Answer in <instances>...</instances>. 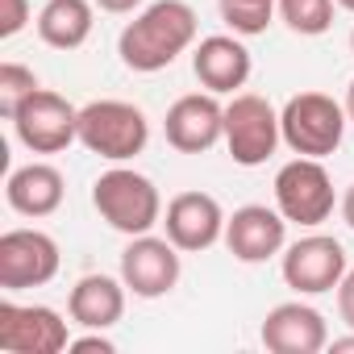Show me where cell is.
<instances>
[{"instance_id": "6da1fadb", "label": "cell", "mask_w": 354, "mask_h": 354, "mask_svg": "<svg viewBox=\"0 0 354 354\" xmlns=\"http://www.w3.org/2000/svg\"><path fill=\"white\" fill-rule=\"evenodd\" d=\"M196 30H201V21L188 0H154L121 30L117 55L129 71L154 75V71L171 67L196 42Z\"/></svg>"}, {"instance_id": "7a4b0ae2", "label": "cell", "mask_w": 354, "mask_h": 354, "mask_svg": "<svg viewBox=\"0 0 354 354\" xmlns=\"http://www.w3.org/2000/svg\"><path fill=\"white\" fill-rule=\"evenodd\" d=\"M92 209L100 213V221L125 238L150 234L162 221V196L158 188L133 167H113L92 184Z\"/></svg>"}, {"instance_id": "3957f363", "label": "cell", "mask_w": 354, "mask_h": 354, "mask_svg": "<svg viewBox=\"0 0 354 354\" xmlns=\"http://www.w3.org/2000/svg\"><path fill=\"white\" fill-rule=\"evenodd\" d=\"M346 104H337L325 92H296L283 109H279V133L288 142L292 154L304 158H325L342 146L346 133Z\"/></svg>"}, {"instance_id": "277c9868", "label": "cell", "mask_w": 354, "mask_h": 354, "mask_svg": "<svg viewBox=\"0 0 354 354\" xmlns=\"http://www.w3.org/2000/svg\"><path fill=\"white\" fill-rule=\"evenodd\" d=\"M80 142L109 162H129L146 150L150 121L129 100H92L80 109Z\"/></svg>"}, {"instance_id": "5b68a950", "label": "cell", "mask_w": 354, "mask_h": 354, "mask_svg": "<svg viewBox=\"0 0 354 354\" xmlns=\"http://www.w3.org/2000/svg\"><path fill=\"white\" fill-rule=\"evenodd\" d=\"M9 121L17 142L34 154H59L71 142H80V109L50 88H38L34 96H26Z\"/></svg>"}, {"instance_id": "8992f818", "label": "cell", "mask_w": 354, "mask_h": 354, "mask_svg": "<svg viewBox=\"0 0 354 354\" xmlns=\"http://www.w3.org/2000/svg\"><path fill=\"white\" fill-rule=\"evenodd\" d=\"M337 192L321 158H292L275 171V209L296 225H321L333 217Z\"/></svg>"}, {"instance_id": "52a82bcc", "label": "cell", "mask_w": 354, "mask_h": 354, "mask_svg": "<svg viewBox=\"0 0 354 354\" xmlns=\"http://www.w3.org/2000/svg\"><path fill=\"white\" fill-rule=\"evenodd\" d=\"M279 142H283V133H279V113L271 109V100L254 96V92H234V100L225 104V146H230L234 162L263 167Z\"/></svg>"}, {"instance_id": "ba28073f", "label": "cell", "mask_w": 354, "mask_h": 354, "mask_svg": "<svg viewBox=\"0 0 354 354\" xmlns=\"http://www.w3.org/2000/svg\"><path fill=\"white\" fill-rule=\"evenodd\" d=\"M59 242L42 230H9L0 234V288L5 292H26L42 288L59 275Z\"/></svg>"}, {"instance_id": "9c48e42d", "label": "cell", "mask_w": 354, "mask_h": 354, "mask_svg": "<svg viewBox=\"0 0 354 354\" xmlns=\"http://www.w3.org/2000/svg\"><path fill=\"white\" fill-rule=\"evenodd\" d=\"M180 246L171 238H154V234H138L129 238V246L121 250V279L138 300H158L180 283Z\"/></svg>"}, {"instance_id": "30bf717a", "label": "cell", "mask_w": 354, "mask_h": 354, "mask_svg": "<svg viewBox=\"0 0 354 354\" xmlns=\"http://www.w3.org/2000/svg\"><path fill=\"white\" fill-rule=\"evenodd\" d=\"M283 283L300 296H321V292H333L342 283V275L350 271L346 267V250L337 238H325V234H308L300 242H292L283 250Z\"/></svg>"}, {"instance_id": "8fae6325", "label": "cell", "mask_w": 354, "mask_h": 354, "mask_svg": "<svg viewBox=\"0 0 354 354\" xmlns=\"http://www.w3.org/2000/svg\"><path fill=\"white\" fill-rule=\"evenodd\" d=\"M67 346H71V333L55 308L0 300V350H9V354H59Z\"/></svg>"}, {"instance_id": "7c38bea8", "label": "cell", "mask_w": 354, "mask_h": 354, "mask_svg": "<svg viewBox=\"0 0 354 354\" xmlns=\"http://www.w3.org/2000/svg\"><path fill=\"white\" fill-rule=\"evenodd\" d=\"M162 133L180 154H205L225 138V104H217V92H188L167 109Z\"/></svg>"}, {"instance_id": "4fadbf2b", "label": "cell", "mask_w": 354, "mask_h": 354, "mask_svg": "<svg viewBox=\"0 0 354 354\" xmlns=\"http://www.w3.org/2000/svg\"><path fill=\"white\" fill-rule=\"evenodd\" d=\"M162 230L184 254H201L225 238V213L209 192H180L167 205Z\"/></svg>"}, {"instance_id": "5bb4252c", "label": "cell", "mask_w": 354, "mask_h": 354, "mask_svg": "<svg viewBox=\"0 0 354 354\" xmlns=\"http://www.w3.org/2000/svg\"><path fill=\"white\" fill-rule=\"evenodd\" d=\"M288 242V217L267 205H242L225 217V246L238 263H267Z\"/></svg>"}, {"instance_id": "9a60e30c", "label": "cell", "mask_w": 354, "mask_h": 354, "mask_svg": "<svg viewBox=\"0 0 354 354\" xmlns=\"http://www.w3.org/2000/svg\"><path fill=\"white\" fill-rule=\"evenodd\" d=\"M259 342L271 354H317V350L329 346V325H325V317L313 304L288 300V304H275L263 317Z\"/></svg>"}, {"instance_id": "2e32d148", "label": "cell", "mask_w": 354, "mask_h": 354, "mask_svg": "<svg viewBox=\"0 0 354 354\" xmlns=\"http://www.w3.org/2000/svg\"><path fill=\"white\" fill-rule=\"evenodd\" d=\"M192 75L201 80L205 92H217V96H234L238 88H246L250 80V50L238 34H213V38H201V46L192 50Z\"/></svg>"}, {"instance_id": "e0dca14e", "label": "cell", "mask_w": 354, "mask_h": 354, "mask_svg": "<svg viewBox=\"0 0 354 354\" xmlns=\"http://www.w3.org/2000/svg\"><path fill=\"white\" fill-rule=\"evenodd\" d=\"M63 171L50 167V162H26L9 175V184H5V201L13 213L21 217H50L59 205H63Z\"/></svg>"}, {"instance_id": "ac0fdd59", "label": "cell", "mask_w": 354, "mask_h": 354, "mask_svg": "<svg viewBox=\"0 0 354 354\" xmlns=\"http://www.w3.org/2000/svg\"><path fill=\"white\" fill-rule=\"evenodd\" d=\"M125 292H129L125 279L84 275V279H75V288L67 296V313L84 329H113L125 317Z\"/></svg>"}, {"instance_id": "d6986e66", "label": "cell", "mask_w": 354, "mask_h": 354, "mask_svg": "<svg viewBox=\"0 0 354 354\" xmlns=\"http://www.w3.org/2000/svg\"><path fill=\"white\" fill-rule=\"evenodd\" d=\"M96 0H46L38 13V38L55 50H75L92 38Z\"/></svg>"}, {"instance_id": "ffe728a7", "label": "cell", "mask_w": 354, "mask_h": 354, "mask_svg": "<svg viewBox=\"0 0 354 354\" xmlns=\"http://www.w3.org/2000/svg\"><path fill=\"white\" fill-rule=\"evenodd\" d=\"M217 5H221V21L238 38H259V34H267L279 0H217Z\"/></svg>"}, {"instance_id": "44dd1931", "label": "cell", "mask_w": 354, "mask_h": 354, "mask_svg": "<svg viewBox=\"0 0 354 354\" xmlns=\"http://www.w3.org/2000/svg\"><path fill=\"white\" fill-rule=\"evenodd\" d=\"M333 5L337 0H279V17L292 34L317 38L333 26Z\"/></svg>"}, {"instance_id": "7402d4cb", "label": "cell", "mask_w": 354, "mask_h": 354, "mask_svg": "<svg viewBox=\"0 0 354 354\" xmlns=\"http://www.w3.org/2000/svg\"><path fill=\"white\" fill-rule=\"evenodd\" d=\"M38 88L42 84H38V75L30 67H21V63H0V113H5V117H13L17 104L26 96H34Z\"/></svg>"}, {"instance_id": "603a6c76", "label": "cell", "mask_w": 354, "mask_h": 354, "mask_svg": "<svg viewBox=\"0 0 354 354\" xmlns=\"http://www.w3.org/2000/svg\"><path fill=\"white\" fill-rule=\"evenodd\" d=\"M30 26V0H0V38H17Z\"/></svg>"}, {"instance_id": "cb8c5ba5", "label": "cell", "mask_w": 354, "mask_h": 354, "mask_svg": "<svg viewBox=\"0 0 354 354\" xmlns=\"http://www.w3.org/2000/svg\"><path fill=\"white\" fill-rule=\"evenodd\" d=\"M67 350H75V354H92V350L113 354V350H117V342H113V337H104V329H92L88 337H71V346H67Z\"/></svg>"}, {"instance_id": "d4e9b609", "label": "cell", "mask_w": 354, "mask_h": 354, "mask_svg": "<svg viewBox=\"0 0 354 354\" xmlns=\"http://www.w3.org/2000/svg\"><path fill=\"white\" fill-rule=\"evenodd\" d=\"M337 317L346 321V329H354V271H346L337 283Z\"/></svg>"}, {"instance_id": "484cf974", "label": "cell", "mask_w": 354, "mask_h": 354, "mask_svg": "<svg viewBox=\"0 0 354 354\" xmlns=\"http://www.w3.org/2000/svg\"><path fill=\"white\" fill-rule=\"evenodd\" d=\"M142 5V0H96V9H104V13H133Z\"/></svg>"}, {"instance_id": "4316f807", "label": "cell", "mask_w": 354, "mask_h": 354, "mask_svg": "<svg viewBox=\"0 0 354 354\" xmlns=\"http://www.w3.org/2000/svg\"><path fill=\"white\" fill-rule=\"evenodd\" d=\"M337 209H342V221H346V225L354 230V184H350V188L342 192V201H337Z\"/></svg>"}, {"instance_id": "83f0119b", "label": "cell", "mask_w": 354, "mask_h": 354, "mask_svg": "<svg viewBox=\"0 0 354 354\" xmlns=\"http://www.w3.org/2000/svg\"><path fill=\"white\" fill-rule=\"evenodd\" d=\"M329 350H333V354H354V333H350V337H333Z\"/></svg>"}, {"instance_id": "f1b7e54d", "label": "cell", "mask_w": 354, "mask_h": 354, "mask_svg": "<svg viewBox=\"0 0 354 354\" xmlns=\"http://www.w3.org/2000/svg\"><path fill=\"white\" fill-rule=\"evenodd\" d=\"M346 117L354 121V80H350V88H346Z\"/></svg>"}, {"instance_id": "f546056e", "label": "cell", "mask_w": 354, "mask_h": 354, "mask_svg": "<svg viewBox=\"0 0 354 354\" xmlns=\"http://www.w3.org/2000/svg\"><path fill=\"white\" fill-rule=\"evenodd\" d=\"M337 5H342V9H346V13H354V0H337Z\"/></svg>"}, {"instance_id": "4dcf8cb0", "label": "cell", "mask_w": 354, "mask_h": 354, "mask_svg": "<svg viewBox=\"0 0 354 354\" xmlns=\"http://www.w3.org/2000/svg\"><path fill=\"white\" fill-rule=\"evenodd\" d=\"M350 50H354V30H350Z\"/></svg>"}]
</instances>
